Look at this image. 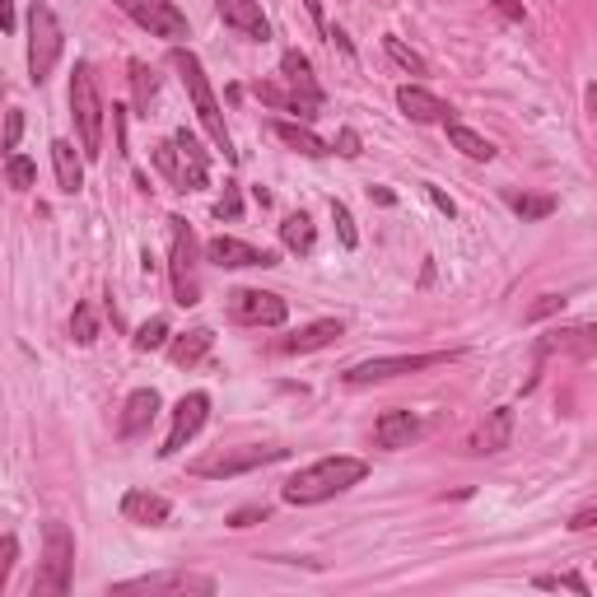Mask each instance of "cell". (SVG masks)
Instances as JSON below:
<instances>
[{"label":"cell","mask_w":597,"mask_h":597,"mask_svg":"<svg viewBox=\"0 0 597 597\" xmlns=\"http://www.w3.org/2000/svg\"><path fill=\"white\" fill-rule=\"evenodd\" d=\"M211 345H215V332H211V327H192L187 336H178V341L168 345V359H173L178 369H192V365H201V359L211 355Z\"/></svg>","instance_id":"cell-24"},{"label":"cell","mask_w":597,"mask_h":597,"mask_svg":"<svg viewBox=\"0 0 597 597\" xmlns=\"http://www.w3.org/2000/svg\"><path fill=\"white\" fill-rule=\"evenodd\" d=\"M276 140H285L290 150L308 154V160H322V154H332V150H327V140H322V136H313L308 127H294V122H276Z\"/></svg>","instance_id":"cell-29"},{"label":"cell","mask_w":597,"mask_h":597,"mask_svg":"<svg viewBox=\"0 0 597 597\" xmlns=\"http://www.w3.org/2000/svg\"><path fill=\"white\" fill-rule=\"evenodd\" d=\"M206 257L215 266H229V271H243V266H276V253L253 247V243H243V239H229V233H219V239L206 243Z\"/></svg>","instance_id":"cell-15"},{"label":"cell","mask_w":597,"mask_h":597,"mask_svg":"<svg viewBox=\"0 0 597 597\" xmlns=\"http://www.w3.org/2000/svg\"><path fill=\"white\" fill-rule=\"evenodd\" d=\"M458 351H430V355H379V359H365V365H351L341 373L345 388H369V383H388V379H402V373H420V369H434V365H453Z\"/></svg>","instance_id":"cell-8"},{"label":"cell","mask_w":597,"mask_h":597,"mask_svg":"<svg viewBox=\"0 0 597 597\" xmlns=\"http://www.w3.org/2000/svg\"><path fill=\"white\" fill-rule=\"evenodd\" d=\"M336 154H345V160H355V154H359V131L345 127V131L336 136Z\"/></svg>","instance_id":"cell-43"},{"label":"cell","mask_w":597,"mask_h":597,"mask_svg":"<svg viewBox=\"0 0 597 597\" xmlns=\"http://www.w3.org/2000/svg\"><path fill=\"white\" fill-rule=\"evenodd\" d=\"M154 411H160V392H154V388H136L131 397H127V406H122L117 434H122V439L145 434V430H150V420H154Z\"/></svg>","instance_id":"cell-20"},{"label":"cell","mask_w":597,"mask_h":597,"mask_svg":"<svg viewBox=\"0 0 597 597\" xmlns=\"http://www.w3.org/2000/svg\"><path fill=\"white\" fill-rule=\"evenodd\" d=\"M52 164H56V182L66 196H80L85 192V168L75 160V145L71 140H52Z\"/></svg>","instance_id":"cell-26"},{"label":"cell","mask_w":597,"mask_h":597,"mask_svg":"<svg viewBox=\"0 0 597 597\" xmlns=\"http://www.w3.org/2000/svg\"><path fill=\"white\" fill-rule=\"evenodd\" d=\"M430 201H434V206H439V211H444L448 219H453V215H458V206H453V201H448L444 192H439V187H430Z\"/></svg>","instance_id":"cell-46"},{"label":"cell","mask_w":597,"mask_h":597,"mask_svg":"<svg viewBox=\"0 0 597 597\" xmlns=\"http://www.w3.org/2000/svg\"><path fill=\"white\" fill-rule=\"evenodd\" d=\"M448 140H453V150H462L467 160H477V164H491V160H495V145H491V140H485L481 131L462 127V122H448Z\"/></svg>","instance_id":"cell-28"},{"label":"cell","mask_w":597,"mask_h":597,"mask_svg":"<svg viewBox=\"0 0 597 597\" xmlns=\"http://www.w3.org/2000/svg\"><path fill=\"white\" fill-rule=\"evenodd\" d=\"M266 513H271L266 505H247V509H239V513H229V528H253V523H262Z\"/></svg>","instance_id":"cell-40"},{"label":"cell","mask_w":597,"mask_h":597,"mask_svg":"<svg viewBox=\"0 0 597 597\" xmlns=\"http://www.w3.org/2000/svg\"><path fill=\"white\" fill-rule=\"evenodd\" d=\"M280 243L290 247V253H313V243H318V229H313V219L304 211H294L280 219Z\"/></svg>","instance_id":"cell-27"},{"label":"cell","mask_w":597,"mask_h":597,"mask_svg":"<svg viewBox=\"0 0 597 597\" xmlns=\"http://www.w3.org/2000/svg\"><path fill=\"white\" fill-rule=\"evenodd\" d=\"M215 10H219V20H225L239 38H247V42H266V38H271V24H266V14H262L257 0H219Z\"/></svg>","instance_id":"cell-16"},{"label":"cell","mask_w":597,"mask_h":597,"mask_svg":"<svg viewBox=\"0 0 597 597\" xmlns=\"http://www.w3.org/2000/svg\"><path fill=\"white\" fill-rule=\"evenodd\" d=\"M71 570H75V537L66 523L42 528V564L34 579V597H66L71 593Z\"/></svg>","instance_id":"cell-6"},{"label":"cell","mask_w":597,"mask_h":597,"mask_svg":"<svg viewBox=\"0 0 597 597\" xmlns=\"http://www.w3.org/2000/svg\"><path fill=\"white\" fill-rule=\"evenodd\" d=\"M173 71L182 75L187 93H192V107H196L201 127L211 131L215 150H225V160H239V150H233V140H229V127H225V113H219V99H215V89L206 80V71H201V61L187 52V47H173Z\"/></svg>","instance_id":"cell-2"},{"label":"cell","mask_w":597,"mask_h":597,"mask_svg":"<svg viewBox=\"0 0 597 597\" xmlns=\"http://www.w3.org/2000/svg\"><path fill=\"white\" fill-rule=\"evenodd\" d=\"M122 14L127 20H136L145 34L154 38H168L173 47H182L187 42V14L173 5V0H117Z\"/></svg>","instance_id":"cell-10"},{"label":"cell","mask_w":597,"mask_h":597,"mask_svg":"<svg viewBox=\"0 0 597 597\" xmlns=\"http://www.w3.org/2000/svg\"><path fill=\"white\" fill-rule=\"evenodd\" d=\"M103 93H99V75H93L89 61H75V75H71V117H75V131H80V150L85 160H99L103 154Z\"/></svg>","instance_id":"cell-3"},{"label":"cell","mask_w":597,"mask_h":597,"mask_svg":"<svg viewBox=\"0 0 597 597\" xmlns=\"http://www.w3.org/2000/svg\"><path fill=\"white\" fill-rule=\"evenodd\" d=\"M537 373L546 359H556V355H574V359H588L597 355V322H574V327H556V332H546L537 341Z\"/></svg>","instance_id":"cell-14"},{"label":"cell","mask_w":597,"mask_h":597,"mask_svg":"<svg viewBox=\"0 0 597 597\" xmlns=\"http://www.w3.org/2000/svg\"><path fill=\"white\" fill-rule=\"evenodd\" d=\"M341 332H345L341 318H322V322H308L304 332L285 336V341H280V351H285V355H308V351H322V345H332Z\"/></svg>","instance_id":"cell-22"},{"label":"cell","mask_w":597,"mask_h":597,"mask_svg":"<svg viewBox=\"0 0 597 597\" xmlns=\"http://www.w3.org/2000/svg\"><path fill=\"white\" fill-rule=\"evenodd\" d=\"M383 52H388L392 61H397L402 71H411V75H425V71H430V66H425V56H420V52H411V47H406L402 38H392V34L383 38Z\"/></svg>","instance_id":"cell-32"},{"label":"cell","mask_w":597,"mask_h":597,"mask_svg":"<svg viewBox=\"0 0 597 597\" xmlns=\"http://www.w3.org/2000/svg\"><path fill=\"white\" fill-rule=\"evenodd\" d=\"M397 107L411 122H420V127H434V122H444V127H448V122H453V107L439 99V93L420 89V85H402L397 89Z\"/></svg>","instance_id":"cell-17"},{"label":"cell","mask_w":597,"mask_h":597,"mask_svg":"<svg viewBox=\"0 0 597 597\" xmlns=\"http://www.w3.org/2000/svg\"><path fill=\"white\" fill-rule=\"evenodd\" d=\"M509 211L518 219H546V215H556V196H523V192H509Z\"/></svg>","instance_id":"cell-30"},{"label":"cell","mask_w":597,"mask_h":597,"mask_svg":"<svg viewBox=\"0 0 597 597\" xmlns=\"http://www.w3.org/2000/svg\"><path fill=\"white\" fill-rule=\"evenodd\" d=\"M420 434V420L411 411H383L373 420V439L379 448H411V439Z\"/></svg>","instance_id":"cell-21"},{"label":"cell","mask_w":597,"mask_h":597,"mask_svg":"<svg viewBox=\"0 0 597 597\" xmlns=\"http://www.w3.org/2000/svg\"><path fill=\"white\" fill-rule=\"evenodd\" d=\"M206 416H211V397L206 392H187V397L173 406V430L164 439V448H160V458H173V453H182L192 439L201 434V425H206Z\"/></svg>","instance_id":"cell-13"},{"label":"cell","mask_w":597,"mask_h":597,"mask_svg":"<svg viewBox=\"0 0 597 597\" xmlns=\"http://www.w3.org/2000/svg\"><path fill=\"white\" fill-rule=\"evenodd\" d=\"M154 164H160V173L173 182V192H201L206 178H211L206 150H201V140L187 127L173 140H164V145H154Z\"/></svg>","instance_id":"cell-4"},{"label":"cell","mask_w":597,"mask_h":597,"mask_svg":"<svg viewBox=\"0 0 597 597\" xmlns=\"http://www.w3.org/2000/svg\"><path fill=\"white\" fill-rule=\"evenodd\" d=\"M173 253H168V280H173V298L182 308H192L201 298V285H196V233L187 219L173 215Z\"/></svg>","instance_id":"cell-9"},{"label":"cell","mask_w":597,"mask_h":597,"mask_svg":"<svg viewBox=\"0 0 597 597\" xmlns=\"http://www.w3.org/2000/svg\"><path fill=\"white\" fill-rule=\"evenodd\" d=\"M20 136H24V113H20V107H14V113L5 117V150H10V154L20 150Z\"/></svg>","instance_id":"cell-41"},{"label":"cell","mask_w":597,"mask_h":597,"mask_svg":"<svg viewBox=\"0 0 597 597\" xmlns=\"http://www.w3.org/2000/svg\"><path fill=\"white\" fill-rule=\"evenodd\" d=\"M290 448L280 444H239V448H215L206 458L192 462V477L201 481H229V477H243V471H257V467H271V462H285Z\"/></svg>","instance_id":"cell-7"},{"label":"cell","mask_w":597,"mask_h":597,"mask_svg":"<svg viewBox=\"0 0 597 597\" xmlns=\"http://www.w3.org/2000/svg\"><path fill=\"white\" fill-rule=\"evenodd\" d=\"M5 182L14 187V192H28V187L38 182V164L24 160V154H10V160H5Z\"/></svg>","instance_id":"cell-31"},{"label":"cell","mask_w":597,"mask_h":597,"mask_svg":"<svg viewBox=\"0 0 597 597\" xmlns=\"http://www.w3.org/2000/svg\"><path fill=\"white\" fill-rule=\"evenodd\" d=\"M14 556H20V537H14V532H10V537L0 542V584H5L10 570H14Z\"/></svg>","instance_id":"cell-39"},{"label":"cell","mask_w":597,"mask_h":597,"mask_svg":"<svg viewBox=\"0 0 597 597\" xmlns=\"http://www.w3.org/2000/svg\"><path fill=\"white\" fill-rule=\"evenodd\" d=\"M495 10L505 14V20H523V0H495Z\"/></svg>","instance_id":"cell-45"},{"label":"cell","mask_w":597,"mask_h":597,"mask_svg":"<svg viewBox=\"0 0 597 597\" xmlns=\"http://www.w3.org/2000/svg\"><path fill=\"white\" fill-rule=\"evenodd\" d=\"M239 211H243V206H239V192H233V187H225V196L215 201V215H219V219H239Z\"/></svg>","instance_id":"cell-42"},{"label":"cell","mask_w":597,"mask_h":597,"mask_svg":"<svg viewBox=\"0 0 597 597\" xmlns=\"http://www.w3.org/2000/svg\"><path fill=\"white\" fill-rule=\"evenodd\" d=\"M61 52H66V34H61L56 10L47 0H34L28 5V80L42 85L56 71Z\"/></svg>","instance_id":"cell-5"},{"label":"cell","mask_w":597,"mask_h":597,"mask_svg":"<svg viewBox=\"0 0 597 597\" xmlns=\"http://www.w3.org/2000/svg\"><path fill=\"white\" fill-rule=\"evenodd\" d=\"M168 513H173V505L164 495H154V491H127V495H122V518H127V523L164 528Z\"/></svg>","instance_id":"cell-19"},{"label":"cell","mask_w":597,"mask_h":597,"mask_svg":"<svg viewBox=\"0 0 597 597\" xmlns=\"http://www.w3.org/2000/svg\"><path fill=\"white\" fill-rule=\"evenodd\" d=\"M229 318L243 327H280L290 318V304L271 290H233L229 294Z\"/></svg>","instance_id":"cell-11"},{"label":"cell","mask_w":597,"mask_h":597,"mask_svg":"<svg viewBox=\"0 0 597 597\" xmlns=\"http://www.w3.org/2000/svg\"><path fill=\"white\" fill-rule=\"evenodd\" d=\"M71 341H75V345H93V341H99V318H93V308H89V304H75Z\"/></svg>","instance_id":"cell-33"},{"label":"cell","mask_w":597,"mask_h":597,"mask_svg":"<svg viewBox=\"0 0 597 597\" xmlns=\"http://www.w3.org/2000/svg\"><path fill=\"white\" fill-rule=\"evenodd\" d=\"M280 75H285V85H290V89H298V93H304V99L322 103V89H318V80H313V66H308V56L298 52V47H290V52L280 56Z\"/></svg>","instance_id":"cell-25"},{"label":"cell","mask_w":597,"mask_h":597,"mask_svg":"<svg viewBox=\"0 0 597 597\" xmlns=\"http://www.w3.org/2000/svg\"><path fill=\"white\" fill-rule=\"evenodd\" d=\"M164 341H168V318H150V322L136 332V351H160Z\"/></svg>","instance_id":"cell-34"},{"label":"cell","mask_w":597,"mask_h":597,"mask_svg":"<svg viewBox=\"0 0 597 597\" xmlns=\"http://www.w3.org/2000/svg\"><path fill=\"white\" fill-rule=\"evenodd\" d=\"M0 24H5V34H14V0H5V14H0Z\"/></svg>","instance_id":"cell-47"},{"label":"cell","mask_w":597,"mask_h":597,"mask_svg":"<svg viewBox=\"0 0 597 597\" xmlns=\"http://www.w3.org/2000/svg\"><path fill=\"white\" fill-rule=\"evenodd\" d=\"M365 477H369L365 458H322V462H313L304 471H294V477L280 485V495H285V505H322V499L345 495Z\"/></svg>","instance_id":"cell-1"},{"label":"cell","mask_w":597,"mask_h":597,"mask_svg":"<svg viewBox=\"0 0 597 597\" xmlns=\"http://www.w3.org/2000/svg\"><path fill=\"white\" fill-rule=\"evenodd\" d=\"M564 304H570V298H564V294H542L537 304L528 308V322H542V318H551V313H560Z\"/></svg>","instance_id":"cell-36"},{"label":"cell","mask_w":597,"mask_h":597,"mask_svg":"<svg viewBox=\"0 0 597 597\" xmlns=\"http://www.w3.org/2000/svg\"><path fill=\"white\" fill-rule=\"evenodd\" d=\"M113 593H215L211 574H192V570H160V574H140V579H122L113 584Z\"/></svg>","instance_id":"cell-12"},{"label":"cell","mask_w":597,"mask_h":597,"mask_svg":"<svg viewBox=\"0 0 597 597\" xmlns=\"http://www.w3.org/2000/svg\"><path fill=\"white\" fill-rule=\"evenodd\" d=\"M332 219H336V229H341V243H345V247H355V243H359V233H355V219H351V211H345L341 201H332Z\"/></svg>","instance_id":"cell-38"},{"label":"cell","mask_w":597,"mask_h":597,"mask_svg":"<svg viewBox=\"0 0 597 597\" xmlns=\"http://www.w3.org/2000/svg\"><path fill=\"white\" fill-rule=\"evenodd\" d=\"M253 93L262 103H271V107H280V113H294L298 122H308V117H318V107L322 103H313V99H304L298 89H280V85H266V80H257L253 85Z\"/></svg>","instance_id":"cell-23"},{"label":"cell","mask_w":597,"mask_h":597,"mask_svg":"<svg viewBox=\"0 0 597 597\" xmlns=\"http://www.w3.org/2000/svg\"><path fill=\"white\" fill-rule=\"evenodd\" d=\"M513 439V411L509 406H495V411H485V420L477 425V434H471V453H505Z\"/></svg>","instance_id":"cell-18"},{"label":"cell","mask_w":597,"mask_h":597,"mask_svg":"<svg viewBox=\"0 0 597 597\" xmlns=\"http://www.w3.org/2000/svg\"><path fill=\"white\" fill-rule=\"evenodd\" d=\"M131 85H136V103L150 107V99H154V75H150L145 61H131Z\"/></svg>","instance_id":"cell-35"},{"label":"cell","mask_w":597,"mask_h":597,"mask_svg":"<svg viewBox=\"0 0 597 597\" xmlns=\"http://www.w3.org/2000/svg\"><path fill=\"white\" fill-rule=\"evenodd\" d=\"M537 588H570V593H588V584L579 574H537Z\"/></svg>","instance_id":"cell-37"},{"label":"cell","mask_w":597,"mask_h":597,"mask_svg":"<svg viewBox=\"0 0 597 597\" xmlns=\"http://www.w3.org/2000/svg\"><path fill=\"white\" fill-rule=\"evenodd\" d=\"M593 523H597V505H593V509H579V513L570 518V528H574V532H584V528H593Z\"/></svg>","instance_id":"cell-44"}]
</instances>
